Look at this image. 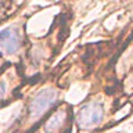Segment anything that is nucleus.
Instances as JSON below:
<instances>
[{
	"label": "nucleus",
	"instance_id": "obj_3",
	"mask_svg": "<svg viewBox=\"0 0 133 133\" xmlns=\"http://www.w3.org/2000/svg\"><path fill=\"white\" fill-rule=\"evenodd\" d=\"M21 46V36L14 28H6L0 32V49L6 54H14Z\"/></svg>",
	"mask_w": 133,
	"mask_h": 133
},
{
	"label": "nucleus",
	"instance_id": "obj_1",
	"mask_svg": "<svg viewBox=\"0 0 133 133\" xmlns=\"http://www.w3.org/2000/svg\"><path fill=\"white\" fill-rule=\"evenodd\" d=\"M57 101V91L54 89H43L32 98L28 108L29 121L39 119L43 116Z\"/></svg>",
	"mask_w": 133,
	"mask_h": 133
},
{
	"label": "nucleus",
	"instance_id": "obj_5",
	"mask_svg": "<svg viewBox=\"0 0 133 133\" xmlns=\"http://www.w3.org/2000/svg\"><path fill=\"white\" fill-rule=\"evenodd\" d=\"M6 96H7V83L2 79L0 81V101L6 98Z\"/></svg>",
	"mask_w": 133,
	"mask_h": 133
},
{
	"label": "nucleus",
	"instance_id": "obj_6",
	"mask_svg": "<svg viewBox=\"0 0 133 133\" xmlns=\"http://www.w3.org/2000/svg\"><path fill=\"white\" fill-rule=\"evenodd\" d=\"M0 10H2V4H0Z\"/></svg>",
	"mask_w": 133,
	"mask_h": 133
},
{
	"label": "nucleus",
	"instance_id": "obj_2",
	"mask_svg": "<svg viewBox=\"0 0 133 133\" xmlns=\"http://www.w3.org/2000/svg\"><path fill=\"white\" fill-rule=\"evenodd\" d=\"M103 116L104 111L101 104L97 101H90L79 108L76 114V123L81 129H89L98 125L103 121Z\"/></svg>",
	"mask_w": 133,
	"mask_h": 133
},
{
	"label": "nucleus",
	"instance_id": "obj_4",
	"mask_svg": "<svg viewBox=\"0 0 133 133\" xmlns=\"http://www.w3.org/2000/svg\"><path fill=\"white\" fill-rule=\"evenodd\" d=\"M66 114H68L66 110H58L46 123V133H60L61 130H64L66 126V119H68Z\"/></svg>",
	"mask_w": 133,
	"mask_h": 133
}]
</instances>
